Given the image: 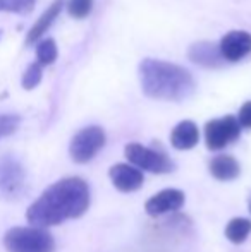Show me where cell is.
Returning a JSON list of instances; mask_svg holds the SVG:
<instances>
[{
	"label": "cell",
	"mask_w": 251,
	"mask_h": 252,
	"mask_svg": "<svg viewBox=\"0 0 251 252\" xmlns=\"http://www.w3.org/2000/svg\"><path fill=\"white\" fill-rule=\"evenodd\" d=\"M208 168H210L212 175L217 180H222V182H229V180L238 179L239 172H241V166H239L238 159L229 155L215 156L210 161V165H208Z\"/></svg>",
	"instance_id": "cell-14"
},
{
	"label": "cell",
	"mask_w": 251,
	"mask_h": 252,
	"mask_svg": "<svg viewBox=\"0 0 251 252\" xmlns=\"http://www.w3.org/2000/svg\"><path fill=\"white\" fill-rule=\"evenodd\" d=\"M200 141V132L198 127L191 120H182L174 127L171 134V143L176 150H191Z\"/></svg>",
	"instance_id": "cell-12"
},
{
	"label": "cell",
	"mask_w": 251,
	"mask_h": 252,
	"mask_svg": "<svg viewBox=\"0 0 251 252\" xmlns=\"http://www.w3.org/2000/svg\"><path fill=\"white\" fill-rule=\"evenodd\" d=\"M143 93L155 100L182 101L194 93L193 76L178 63L144 59L140 65Z\"/></svg>",
	"instance_id": "cell-2"
},
{
	"label": "cell",
	"mask_w": 251,
	"mask_h": 252,
	"mask_svg": "<svg viewBox=\"0 0 251 252\" xmlns=\"http://www.w3.org/2000/svg\"><path fill=\"white\" fill-rule=\"evenodd\" d=\"M251 233V220L248 218H234L225 226V237L232 244H243Z\"/></svg>",
	"instance_id": "cell-15"
},
{
	"label": "cell",
	"mask_w": 251,
	"mask_h": 252,
	"mask_svg": "<svg viewBox=\"0 0 251 252\" xmlns=\"http://www.w3.org/2000/svg\"><path fill=\"white\" fill-rule=\"evenodd\" d=\"M21 124V117L14 113H3L0 115V139L14 134Z\"/></svg>",
	"instance_id": "cell-20"
},
{
	"label": "cell",
	"mask_w": 251,
	"mask_h": 252,
	"mask_svg": "<svg viewBox=\"0 0 251 252\" xmlns=\"http://www.w3.org/2000/svg\"><path fill=\"white\" fill-rule=\"evenodd\" d=\"M62 5H64V0H54V2H52V5L41 14L40 19H38L36 23L33 24V28L30 30V33H28V36H26V45H33L35 41H38L47 33V30L54 24V21L57 19V16L61 14Z\"/></svg>",
	"instance_id": "cell-13"
},
{
	"label": "cell",
	"mask_w": 251,
	"mask_h": 252,
	"mask_svg": "<svg viewBox=\"0 0 251 252\" xmlns=\"http://www.w3.org/2000/svg\"><path fill=\"white\" fill-rule=\"evenodd\" d=\"M90 206V189L79 177H67L52 184L28 208L26 218L33 226L61 225L66 220L79 218Z\"/></svg>",
	"instance_id": "cell-1"
},
{
	"label": "cell",
	"mask_w": 251,
	"mask_h": 252,
	"mask_svg": "<svg viewBox=\"0 0 251 252\" xmlns=\"http://www.w3.org/2000/svg\"><path fill=\"white\" fill-rule=\"evenodd\" d=\"M126 158L138 168H143L151 173H169L174 170V163L165 153L155 151L151 148L131 143L126 146Z\"/></svg>",
	"instance_id": "cell-7"
},
{
	"label": "cell",
	"mask_w": 251,
	"mask_h": 252,
	"mask_svg": "<svg viewBox=\"0 0 251 252\" xmlns=\"http://www.w3.org/2000/svg\"><path fill=\"white\" fill-rule=\"evenodd\" d=\"M36 5V0H0V12L30 14Z\"/></svg>",
	"instance_id": "cell-17"
},
{
	"label": "cell",
	"mask_w": 251,
	"mask_h": 252,
	"mask_svg": "<svg viewBox=\"0 0 251 252\" xmlns=\"http://www.w3.org/2000/svg\"><path fill=\"white\" fill-rule=\"evenodd\" d=\"M250 213H251V202H250Z\"/></svg>",
	"instance_id": "cell-22"
},
{
	"label": "cell",
	"mask_w": 251,
	"mask_h": 252,
	"mask_svg": "<svg viewBox=\"0 0 251 252\" xmlns=\"http://www.w3.org/2000/svg\"><path fill=\"white\" fill-rule=\"evenodd\" d=\"M184 204V192L178 189H164L146 201L144 209L150 216H160L181 209Z\"/></svg>",
	"instance_id": "cell-9"
},
{
	"label": "cell",
	"mask_w": 251,
	"mask_h": 252,
	"mask_svg": "<svg viewBox=\"0 0 251 252\" xmlns=\"http://www.w3.org/2000/svg\"><path fill=\"white\" fill-rule=\"evenodd\" d=\"M105 146V132L102 127L90 126L81 129L72 137L69 146L71 158L76 163H88Z\"/></svg>",
	"instance_id": "cell-6"
},
{
	"label": "cell",
	"mask_w": 251,
	"mask_h": 252,
	"mask_svg": "<svg viewBox=\"0 0 251 252\" xmlns=\"http://www.w3.org/2000/svg\"><path fill=\"white\" fill-rule=\"evenodd\" d=\"M238 122L241 127H246V129H251V101H246L245 105L241 106L238 115Z\"/></svg>",
	"instance_id": "cell-21"
},
{
	"label": "cell",
	"mask_w": 251,
	"mask_h": 252,
	"mask_svg": "<svg viewBox=\"0 0 251 252\" xmlns=\"http://www.w3.org/2000/svg\"><path fill=\"white\" fill-rule=\"evenodd\" d=\"M26 172L12 155L0 156V196L5 199H17L24 192Z\"/></svg>",
	"instance_id": "cell-5"
},
{
	"label": "cell",
	"mask_w": 251,
	"mask_h": 252,
	"mask_svg": "<svg viewBox=\"0 0 251 252\" xmlns=\"http://www.w3.org/2000/svg\"><path fill=\"white\" fill-rule=\"evenodd\" d=\"M41 76H43V72H41V65L38 62H35V63H31V65L26 69V72L23 74V81H21V84H23L24 90H35V88L40 84Z\"/></svg>",
	"instance_id": "cell-19"
},
{
	"label": "cell",
	"mask_w": 251,
	"mask_h": 252,
	"mask_svg": "<svg viewBox=\"0 0 251 252\" xmlns=\"http://www.w3.org/2000/svg\"><path fill=\"white\" fill-rule=\"evenodd\" d=\"M59 50H57V45L52 38H47V40L40 41L36 47V59L40 65H50L57 60Z\"/></svg>",
	"instance_id": "cell-16"
},
{
	"label": "cell",
	"mask_w": 251,
	"mask_h": 252,
	"mask_svg": "<svg viewBox=\"0 0 251 252\" xmlns=\"http://www.w3.org/2000/svg\"><path fill=\"white\" fill-rule=\"evenodd\" d=\"M188 57L191 62L198 63L201 67H220L224 63L218 45L208 43V41H200V43L191 45Z\"/></svg>",
	"instance_id": "cell-11"
},
{
	"label": "cell",
	"mask_w": 251,
	"mask_h": 252,
	"mask_svg": "<svg viewBox=\"0 0 251 252\" xmlns=\"http://www.w3.org/2000/svg\"><path fill=\"white\" fill-rule=\"evenodd\" d=\"M220 55L227 62H239L251 52V34L248 31H231L220 40Z\"/></svg>",
	"instance_id": "cell-8"
},
{
	"label": "cell",
	"mask_w": 251,
	"mask_h": 252,
	"mask_svg": "<svg viewBox=\"0 0 251 252\" xmlns=\"http://www.w3.org/2000/svg\"><path fill=\"white\" fill-rule=\"evenodd\" d=\"M241 136V126L234 115H225L222 119H215L205 126V143L212 151H218L229 146Z\"/></svg>",
	"instance_id": "cell-4"
},
{
	"label": "cell",
	"mask_w": 251,
	"mask_h": 252,
	"mask_svg": "<svg viewBox=\"0 0 251 252\" xmlns=\"http://www.w3.org/2000/svg\"><path fill=\"white\" fill-rule=\"evenodd\" d=\"M93 9V0H69L67 2V12L74 19H84L91 14Z\"/></svg>",
	"instance_id": "cell-18"
},
{
	"label": "cell",
	"mask_w": 251,
	"mask_h": 252,
	"mask_svg": "<svg viewBox=\"0 0 251 252\" xmlns=\"http://www.w3.org/2000/svg\"><path fill=\"white\" fill-rule=\"evenodd\" d=\"M108 175H110L114 187L121 192H133V190H138L143 186V173L134 166L126 165V163L114 165Z\"/></svg>",
	"instance_id": "cell-10"
},
{
	"label": "cell",
	"mask_w": 251,
	"mask_h": 252,
	"mask_svg": "<svg viewBox=\"0 0 251 252\" xmlns=\"http://www.w3.org/2000/svg\"><path fill=\"white\" fill-rule=\"evenodd\" d=\"M7 252H54L55 240L40 226H14L3 235Z\"/></svg>",
	"instance_id": "cell-3"
}]
</instances>
